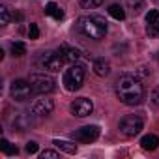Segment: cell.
Listing matches in <instances>:
<instances>
[{
    "label": "cell",
    "mask_w": 159,
    "mask_h": 159,
    "mask_svg": "<svg viewBox=\"0 0 159 159\" xmlns=\"http://www.w3.org/2000/svg\"><path fill=\"white\" fill-rule=\"evenodd\" d=\"M32 92H34V88H32L30 81H25V79H17L10 86V94L15 101H26Z\"/></svg>",
    "instance_id": "6"
},
{
    "label": "cell",
    "mask_w": 159,
    "mask_h": 159,
    "mask_svg": "<svg viewBox=\"0 0 159 159\" xmlns=\"http://www.w3.org/2000/svg\"><path fill=\"white\" fill-rule=\"evenodd\" d=\"M58 150H62V152H66V153H77V146L73 144V142H67V140H54L52 142Z\"/></svg>",
    "instance_id": "16"
},
{
    "label": "cell",
    "mask_w": 159,
    "mask_h": 159,
    "mask_svg": "<svg viewBox=\"0 0 159 159\" xmlns=\"http://www.w3.org/2000/svg\"><path fill=\"white\" fill-rule=\"evenodd\" d=\"M125 4H127V8L137 15V13H140L142 8H144V0H125Z\"/></svg>",
    "instance_id": "18"
},
{
    "label": "cell",
    "mask_w": 159,
    "mask_h": 159,
    "mask_svg": "<svg viewBox=\"0 0 159 159\" xmlns=\"http://www.w3.org/2000/svg\"><path fill=\"white\" fill-rule=\"evenodd\" d=\"M103 4V0H81V6L84 10H94V8H99Z\"/></svg>",
    "instance_id": "21"
},
{
    "label": "cell",
    "mask_w": 159,
    "mask_h": 159,
    "mask_svg": "<svg viewBox=\"0 0 159 159\" xmlns=\"http://www.w3.org/2000/svg\"><path fill=\"white\" fill-rule=\"evenodd\" d=\"M79 30H81L86 38L90 39H103L105 34H107V23L101 19V17H81L79 19Z\"/></svg>",
    "instance_id": "2"
},
{
    "label": "cell",
    "mask_w": 159,
    "mask_h": 159,
    "mask_svg": "<svg viewBox=\"0 0 159 159\" xmlns=\"http://www.w3.org/2000/svg\"><path fill=\"white\" fill-rule=\"evenodd\" d=\"M69 111H71V114L77 116V118H84V116L92 114V111H94V103H92L88 98H79V99H75V101L71 103Z\"/></svg>",
    "instance_id": "9"
},
{
    "label": "cell",
    "mask_w": 159,
    "mask_h": 159,
    "mask_svg": "<svg viewBox=\"0 0 159 159\" xmlns=\"http://www.w3.org/2000/svg\"><path fill=\"white\" fill-rule=\"evenodd\" d=\"M45 13H47V15H51V17H54L56 21H60V19L64 17V11H62V8H58L54 2H49V4L45 6Z\"/></svg>",
    "instance_id": "15"
},
{
    "label": "cell",
    "mask_w": 159,
    "mask_h": 159,
    "mask_svg": "<svg viewBox=\"0 0 159 159\" xmlns=\"http://www.w3.org/2000/svg\"><path fill=\"white\" fill-rule=\"evenodd\" d=\"M11 54H13V56H23V54H26V45L21 43V41L11 43Z\"/></svg>",
    "instance_id": "20"
},
{
    "label": "cell",
    "mask_w": 159,
    "mask_h": 159,
    "mask_svg": "<svg viewBox=\"0 0 159 159\" xmlns=\"http://www.w3.org/2000/svg\"><path fill=\"white\" fill-rule=\"evenodd\" d=\"M142 127H144L142 120H140L139 116H135V114L124 116V118L120 120V124H118L120 133L125 135V137H135V135H139V133L142 131Z\"/></svg>",
    "instance_id": "4"
},
{
    "label": "cell",
    "mask_w": 159,
    "mask_h": 159,
    "mask_svg": "<svg viewBox=\"0 0 159 159\" xmlns=\"http://www.w3.org/2000/svg\"><path fill=\"white\" fill-rule=\"evenodd\" d=\"M155 21H159V11L157 10H150L146 13V23L150 25V23H155Z\"/></svg>",
    "instance_id": "24"
},
{
    "label": "cell",
    "mask_w": 159,
    "mask_h": 159,
    "mask_svg": "<svg viewBox=\"0 0 159 159\" xmlns=\"http://www.w3.org/2000/svg\"><path fill=\"white\" fill-rule=\"evenodd\" d=\"M56 52L62 56L64 62H71V64H75L79 58H81V51L75 49V47H69V45H60V49Z\"/></svg>",
    "instance_id": "11"
},
{
    "label": "cell",
    "mask_w": 159,
    "mask_h": 159,
    "mask_svg": "<svg viewBox=\"0 0 159 159\" xmlns=\"http://www.w3.org/2000/svg\"><path fill=\"white\" fill-rule=\"evenodd\" d=\"M52 109H54L52 99H39V101L34 105V114H38V116H47V114L52 112Z\"/></svg>",
    "instance_id": "12"
},
{
    "label": "cell",
    "mask_w": 159,
    "mask_h": 159,
    "mask_svg": "<svg viewBox=\"0 0 159 159\" xmlns=\"http://www.w3.org/2000/svg\"><path fill=\"white\" fill-rule=\"evenodd\" d=\"M146 32H148L152 38H159V21L150 23V25H148V28H146Z\"/></svg>",
    "instance_id": "23"
},
{
    "label": "cell",
    "mask_w": 159,
    "mask_h": 159,
    "mask_svg": "<svg viewBox=\"0 0 159 159\" xmlns=\"http://www.w3.org/2000/svg\"><path fill=\"white\" fill-rule=\"evenodd\" d=\"M84 73H86V67L81 66V64H73L66 73H64V86L66 90L69 92H75L83 86L84 83Z\"/></svg>",
    "instance_id": "3"
},
{
    "label": "cell",
    "mask_w": 159,
    "mask_h": 159,
    "mask_svg": "<svg viewBox=\"0 0 159 159\" xmlns=\"http://www.w3.org/2000/svg\"><path fill=\"white\" fill-rule=\"evenodd\" d=\"M152 101L159 107V86H155V88H153V92H152Z\"/></svg>",
    "instance_id": "28"
},
{
    "label": "cell",
    "mask_w": 159,
    "mask_h": 159,
    "mask_svg": "<svg viewBox=\"0 0 159 159\" xmlns=\"http://www.w3.org/2000/svg\"><path fill=\"white\" fill-rule=\"evenodd\" d=\"M109 15H111L112 19H116V21H124V19H125V11H124V8L118 6V4L109 6Z\"/></svg>",
    "instance_id": "17"
},
{
    "label": "cell",
    "mask_w": 159,
    "mask_h": 159,
    "mask_svg": "<svg viewBox=\"0 0 159 159\" xmlns=\"http://www.w3.org/2000/svg\"><path fill=\"white\" fill-rule=\"evenodd\" d=\"M157 60H159V52H157Z\"/></svg>",
    "instance_id": "30"
},
{
    "label": "cell",
    "mask_w": 159,
    "mask_h": 159,
    "mask_svg": "<svg viewBox=\"0 0 159 159\" xmlns=\"http://www.w3.org/2000/svg\"><path fill=\"white\" fill-rule=\"evenodd\" d=\"M62 64H64V60H62V56L58 54V52H51V51H47V52H43L41 56H39V66L43 67V69H49V71H60L62 69Z\"/></svg>",
    "instance_id": "7"
},
{
    "label": "cell",
    "mask_w": 159,
    "mask_h": 159,
    "mask_svg": "<svg viewBox=\"0 0 159 159\" xmlns=\"http://www.w3.org/2000/svg\"><path fill=\"white\" fill-rule=\"evenodd\" d=\"M109 71H111V64H109L105 58H98V60L94 62V73H96V75H99V77H107Z\"/></svg>",
    "instance_id": "13"
},
{
    "label": "cell",
    "mask_w": 159,
    "mask_h": 159,
    "mask_svg": "<svg viewBox=\"0 0 159 159\" xmlns=\"http://www.w3.org/2000/svg\"><path fill=\"white\" fill-rule=\"evenodd\" d=\"M26 152H28V153H36V152H38V142H36V140L26 142Z\"/></svg>",
    "instance_id": "27"
},
{
    "label": "cell",
    "mask_w": 159,
    "mask_h": 159,
    "mask_svg": "<svg viewBox=\"0 0 159 159\" xmlns=\"http://www.w3.org/2000/svg\"><path fill=\"white\" fill-rule=\"evenodd\" d=\"M140 146H142L144 150H150V152H153V150L159 146V139H157L155 135H144V137L140 139Z\"/></svg>",
    "instance_id": "14"
},
{
    "label": "cell",
    "mask_w": 159,
    "mask_h": 159,
    "mask_svg": "<svg viewBox=\"0 0 159 159\" xmlns=\"http://www.w3.org/2000/svg\"><path fill=\"white\" fill-rule=\"evenodd\" d=\"M99 137V127L98 125H84L71 133V139L77 142H94Z\"/></svg>",
    "instance_id": "8"
},
{
    "label": "cell",
    "mask_w": 159,
    "mask_h": 159,
    "mask_svg": "<svg viewBox=\"0 0 159 159\" xmlns=\"http://www.w3.org/2000/svg\"><path fill=\"white\" fill-rule=\"evenodd\" d=\"M137 75H140V77H146V75H150V71H148L146 67H140V69L137 71Z\"/></svg>",
    "instance_id": "29"
},
{
    "label": "cell",
    "mask_w": 159,
    "mask_h": 159,
    "mask_svg": "<svg viewBox=\"0 0 159 159\" xmlns=\"http://www.w3.org/2000/svg\"><path fill=\"white\" fill-rule=\"evenodd\" d=\"M41 157H43V159H58L60 153H58V152H52V150H43V152H41Z\"/></svg>",
    "instance_id": "26"
},
{
    "label": "cell",
    "mask_w": 159,
    "mask_h": 159,
    "mask_svg": "<svg viewBox=\"0 0 159 159\" xmlns=\"http://www.w3.org/2000/svg\"><path fill=\"white\" fill-rule=\"evenodd\" d=\"M11 125H13V129H17V131H26V129H30V127L34 125V120H32L26 112H17L15 118L11 120Z\"/></svg>",
    "instance_id": "10"
},
{
    "label": "cell",
    "mask_w": 159,
    "mask_h": 159,
    "mask_svg": "<svg viewBox=\"0 0 159 159\" xmlns=\"http://www.w3.org/2000/svg\"><path fill=\"white\" fill-rule=\"evenodd\" d=\"M0 25L2 26L10 25V10L6 6H0Z\"/></svg>",
    "instance_id": "22"
},
{
    "label": "cell",
    "mask_w": 159,
    "mask_h": 159,
    "mask_svg": "<svg viewBox=\"0 0 159 159\" xmlns=\"http://www.w3.org/2000/svg\"><path fill=\"white\" fill-rule=\"evenodd\" d=\"M116 96L124 105H139L144 99V86L137 77L124 75L116 84Z\"/></svg>",
    "instance_id": "1"
},
{
    "label": "cell",
    "mask_w": 159,
    "mask_h": 159,
    "mask_svg": "<svg viewBox=\"0 0 159 159\" xmlns=\"http://www.w3.org/2000/svg\"><path fill=\"white\" fill-rule=\"evenodd\" d=\"M0 148H2V152L6 153V155H17V146H11L6 139H2V140H0Z\"/></svg>",
    "instance_id": "19"
},
{
    "label": "cell",
    "mask_w": 159,
    "mask_h": 159,
    "mask_svg": "<svg viewBox=\"0 0 159 159\" xmlns=\"http://www.w3.org/2000/svg\"><path fill=\"white\" fill-rule=\"evenodd\" d=\"M30 84H32L34 92L49 94L54 90V79L47 73H34V75H30Z\"/></svg>",
    "instance_id": "5"
},
{
    "label": "cell",
    "mask_w": 159,
    "mask_h": 159,
    "mask_svg": "<svg viewBox=\"0 0 159 159\" xmlns=\"http://www.w3.org/2000/svg\"><path fill=\"white\" fill-rule=\"evenodd\" d=\"M28 38H30V39H38V38H39V28H38V25L30 23V28H28Z\"/></svg>",
    "instance_id": "25"
}]
</instances>
